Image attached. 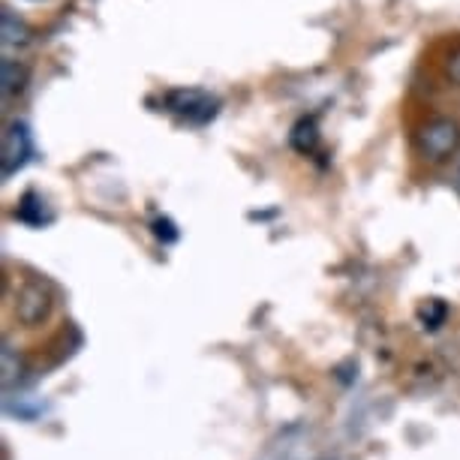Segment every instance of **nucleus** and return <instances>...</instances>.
Listing matches in <instances>:
<instances>
[{
	"label": "nucleus",
	"mask_w": 460,
	"mask_h": 460,
	"mask_svg": "<svg viewBox=\"0 0 460 460\" xmlns=\"http://www.w3.org/2000/svg\"><path fill=\"white\" fill-rule=\"evenodd\" d=\"M419 151L424 160L430 163H446L460 151V124L451 118H433L419 129Z\"/></svg>",
	"instance_id": "nucleus-1"
},
{
	"label": "nucleus",
	"mask_w": 460,
	"mask_h": 460,
	"mask_svg": "<svg viewBox=\"0 0 460 460\" xmlns=\"http://www.w3.org/2000/svg\"><path fill=\"white\" fill-rule=\"evenodd\" d=\"M166 106L172 115L184 118L187 124H205V120H211L217 111H220V100L211 97V93L205 91H175L166 97Z\"/></svg>",
	"instance_id": "nucleus-2"
},
{
	"label": "nucleus",
	"mask_w": 460,
	"mask_h": 460,
	"mask_svg": "<svg viewBox=\"0 0 460 460\" xmlns=\"http://www.w3.org/2000/svg\"><path fill=\"white\" fill-rule=\"evenodd\" d=\"M33 157V136L28 124L13 120L4 129V178H13L15 172H22Z\"/></svg>",
	"instance_id": "nucleus-3"
},
{
	"label": "nucleus",
	"mask_w": 460,
	"mask_h": 460,
	"mask_svg": "<svg viewBox=\"0 0 460 460\" xmlns=\"http://www.w3.org/2000/svg\"><path fill=\"white\" fill-rule=\"evenodd\" d=\"M49 307H51V301H49V295H46V289H42L40 283L24 286V292L19 295V304H15L19 319H22V323H28V325L42 323V319L49 316Z\"/></svg>",
	"instance_id": "nucleus-4"
},
{
	"label": "nucleus",
	"mask_w": 460,
	"mask_h": 460,
	"mask_svg": "<svg viewBox=\"0 0 460 460\" xmlns=\"http://www.w3.org/2000/svg\"><path fill=\"white\" fill-rule=\"evenodd\" d=\"M0 33H4V49L6 51L31 46V40H33V31L22 19H15L13 13H4V28H0Z\"/></svg>",
	"instance_id": "nucleus-5"
},
{
	"label": "nucleus",
	"mask_w": 460,
	"mask_h": 460,
	"mask_svg": "<svg viewBox=\"0 0 460 460\" xmlns=\"http://www.w3.org/2000/svg\"><path fill=\"white\" fill-rule=\"evenodd\" d=\"M24 84H28V69H24L19 60H4V97H13V93H22Z\"/></svg>",
	"instance_id": "nucleus-6"
},
{
	"label": "nucleus",
	"mask_w": 460,
	"mask_h": 460,
	"mask_svg": "<svg viewBox=\"0 0 460 460\" xmlns=\"http://www.w3.org/2000/svg\"><path fill=\"white\" fill-rule=\"evenodd\" d=\"M154 232H157L160 238H166V241H175L178 238L175 226H172L169 220H157V223H154Z\"/></svg>",
	"instance_id": "nucleus-7"
},
{
	"label": "nucleus",
	"mask_w": 460,
	"mask_h": 460,
	"mask_svg": "<svg viewBox=\"0 0 460 460\" xmlns=\"http://www.w3.org/2000/svg\"><path fill=\"white\" fill-rule=\"evenodd\" d=\"M457 190H460V169H457Z\"/></svg>",
	"instance_id": "nucleus-8"
},
{
	"label": "nucleus",
	"mask_w": 460,
	"mask_h": 460,
	"mask_svg": "<svg viewBox=\"0 0 460 460\" xmlns=\"http://www.w3.org/2000/svg\"><path fill=\"white\" fill-rule=\"evenodd\" d=\"M31 4H42V0H31Z\"/></svg>",
	"instance_id": "nucleus-9"
}]
</instances>
